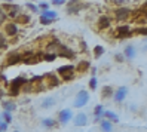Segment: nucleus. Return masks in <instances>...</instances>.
<instances>
[{
	"mask_svg": "<svg viewBox=\"0 0 147 132\" xmlns=\"http://www.w3.org/2000/svg\"><path fill=\"white\" fill-rule=\"evenodd\" d=\"M91 68V63L88 59H82V61H79V63L76 64V67H74V73H79V74H83V73H86L88 70Z\"/></svg>",
	"mask_w": 147,
	"mask_h": 132,
	"instance_id": "a211bd4d",
	"label": "nucleus"
},
{
	"mask_svg": "<svg viewBox=\"0 0 147 132\" xmlns=\"http://www.w3.org/2000/svg\"><path fill=\"white\" fill-rule=\"evenodd\" d=\"M73 123H74V126L77 128H83L88 125V114L86 113H79V114H76V117H73Z\"/></svg>",
	"mask_w": 147,
	"mask_h": 132,
	"instance_id": "f3484780",
	"label": "nucleus"
},
{
	"mask_svg": "<svg viewBox=\"0 0 147 132\" xmlns=\"http://www.w3.org/2000/svg\"><path fill=\"white\" fill-rule=\"evenodd\" d=\"M55 102H57V98H55V96H46V98L42 101L40 107H42L43 110H48V108H51V107H54Z\"/></svg>",
	"mask_w": 147,
	"mask_h": 132,
	"instance_id": "412c9836",
	"label": "nucleus"
},
{
	"mask_svg": "<svg viewBox=\"0 0 147 132\" xmlns=\"http://www.w3.org/2000/svg\"><path fill=\"white\" fill-rule=\"evenodd\" d=\"M3 34H5V37H15V36H18V25H16L13 21L11 22H6L3 25Z\"/></svg>",
	"mask_w": 147,
	"mask_h": 132,
	"instance_id": "ddd939ff",
	"label": "nucleus"
},
{
	"mask_svg": "<svg viewBox=\"0 0 147 132\" xmlns=\"http://www.w3.org/2000/svg\"><path fill=\"white\" fill-rule=\"evenodd\" d=\"M7 18V16H6V13L2 11V9H0V24H5V20Z\"/></svg>",
	"mask_w": 147,
	"mask_h": 132,
	"instance_id": "4c0bfd02",
	"label": "nucleus"
},
{
	"mask_svg": "<svg viewBox=\"0 0 147 132\" xmlns=\"http://www.w3.org/2000/svg\"><path fill=\"white\" fill-rule=\"evenodd\" d=\"M131 15H132V9H129V7H126V6H120V7L113 9V16H115V20L117 22L128 21L129 18H131Z\"/></svg>",
	"mask_w": 147,
	"mask_h": 132,
	"instance_id": "20e7f679",
	"label": "nucleus"
},
{
	"mask_svg": "<svg viewBox=\"0 0 147 132\" xmlns=\"http://www.w3.org/2000/svg\"><path fill=\"white\" fill-rule=\"evenodd\" d=\"M102 119L109 120L110 123H119V116H117V114H116L115 111H111V110H104Z\"/></svg>",
	"mask_w": 147,
	"mask_h": 132,
	"instance_id": "aec40b11",
	"label": "nucleus"
},
{
	"mask_svg": "<svg viewBox=\"0 0 147 132\" xmlns=\"http://www.w3.org/2000/svg\"><path fill=\"white\" fill-rule=\"evenodd\" d=\"M61 85V80L57 74H52V73H46L42 76V86L43 89H52V88H57Z\"/></svg>",
	"mask_w": 147,
	"mask_h": 132,
	"instance_id": "7ed1b4c3",
	"label": "nucleus"
},
{
	"mask_svg": "<svg viewBox=\"0 0 147 132\" xmlns=\"http://www.w3.org/2000/svg\"><path fill=\"white\" fill-rule=\"evenodd\" d=\"M3 95H5V91L2 89V88H0V100H2V98H3Z\"/></svg>",
	"mask_w": 147,
	"mask_h": 132,
	"instance_id": "58836bf2",
	"label": "nucleus"
},
{
	"mask_svg": "<svg viewBox=\"0 0 147 132\" xmlns=\"http://www.w3.org/2000/svg\"><path fill=\"white\" fill-rule=\"evenodd\" d=\"M122 55H123L125 59H134V58L137 57V48L132 46V45H128V46L123 49Z\"/></svg>",
	"mask_w": 147,
	"mask_h": 132,
	"instance_id": "6ab92c4d",
	"label": "nucleus"
},
{
	"mask_svg": "<svg viewBox=\"0 0 147 132\" xmlns=\"http://www.w3.org/2000/svg\"><path fill=\"white\" fill-rule=\"evenodd\" d=\"M49 5H52V6H64L65 2H63V0H54V2L49 3Z\"/></svg>",
	"mask_w": 147,
	"mask_h": 132,
	"instance_id": "e433bc0d",
	"label": "nucleus"
},
{
	"mask_svg": "<svg viewBox=\"0 0 147 132\" xmlns=\"http://www.w3.org/2000/svg\"><path fill=\"white\" fill-rule=\"evenodd\" d=\"M12 132H21V131H16V129H15V131H12Z\"/></svg>",
	"mask_w": 147,
	"mask_h": 132,
	"instance_id": "ea45409f",
	"label": "nucleus"
},
{
	"mask_svg": "<svg viewBox=\"0 0 147 132\" xmlns=\"http://www.w3.org/2000/svg\"><path fill=\"white\" fill-rule=\"evenodd\" d=\"M57 55H58V57H63V58H68V59H71V58H74L76 52H74L71 48H68V46L59 45V46H58V49H57Z\"/></svg>",
	"mask_w": 147,
	"mask_h": 132,
	"instance_id": "2eb2a0df",
	"label": "nucleus"
},
{
	"mask_svg": "<svg viewBox=\"0 0 147 132\" xmlns=\"http://www.w3.org/2000/svg\"><path fill=\"white\" fill-rule=\"evenodd\" d=\"M22 63V54H20V52H12V54H9L6 57L3 65L6 67H11V65H16V64H21Z\"/></svg>",
	"mask_w": 147,
	"mask_h": 132,
	"instance_id": "f8f14e48",
	"label": "nucleus"
},
{
	"mask_svg": "<svg viewBox=\"0 0 147 132\" xmlns=\"http://www.w3.org/2000/svg\"><path fill=\"white\" fill-rule=\"evenodd\" d=\"M16 110V104H13L12 101H3V111L12 113Z\"/></svg>",
	"mask_w": 147,
	"mask_h": 132,
	"instance_id": "cd10ccee",
	"label": "nucleus"
},
{
	"mask_svg": "<svg viewBox=\"0 0 147 132\" xmlns=\"http://www.w3.org/2000/svg\"><path fill=\"white\" fill-rule=\"evenodd\" d=\"M126 95H128V88L126 86H119L116 91H113V101L116 104H120V102H123L126 100Z\"/></svg>",
	"mask_w": 147,
	"mask_h": 132,
	"instance_id": "9b49d317",
	"label": "nucleus"
},
{
	"mask_svg": "<svg viewBox=\"0 0 147 132\" xmlns=\"http://www.w3.org/2000/svg\"><path fill=\"white\" fill-rule=\"evenodd\" d=\"M25 7L33 12V13H39V9H37V5H34V3H25Z\"/></svg>",
	"mask_w": 147,
	"mask_h": 132,
	"instance_id": "473e14b6",
	"label": "nucleus"
},
{
	"mask_svg": "<svg viewBox=\"0 0 147 132\" xmlns=\"http://www.w3.org/2000/svg\"><path fill=\"white\" fill-rule=\"evenodd\" d=\"M30 21H31V16H30L28 13H20V15L15 18L13 22H15L16 25H18V24H21V25H27Z\"/></svg>",
	"mask_w": 147,
	"mask_h": 132,
	"instance_id": "4be33fe9",
	"label": "nucleus"
},
{
	"mask_svg": "<svg viewBox=\"0 0 147 132\" xmlns=\"http://www.w3.org/2000/svg\"><path fill=\"white\" fill-rule=\"evenodd\" d=\"M113 123H110L106 119H101L100 120V131L101 132H113Z\"/></svg>",
	"mask_w": 147,
	"mask_h": 132,
	"instance_id": "393cba45",
	"label": "nucleus"
},
{
	"mask_svg": "<svg viewBox=\"0 0 147 132\" xmlns=\"http://www.w3.org/2000/svg\"><path fill=\"white\" fill-rule=\"evenodd\" d=\"M83 7H88V5H83V3H79V2H70V3H67V13H79Z\"/></svg>",
	"mask_w": 147,
	"mask_h": 132,
	"instance_id": "dca6fc26",
	"label": "nucleus"
},
{
	"mask_svg": "<svg viewBox=\"0 0 147 132\" xmlns=\"http://www.w3.org/2000/svg\"><path fill=\"white\" fill-rule=\"evenodd\" d=\"M6 46H7V40H6V37H5V34L0 31V51L6 49Z\"/></svg>",
	"mask_w": 147,
	"mask_h": 132,
	"instance_id": "2f4dec72",
	"label": "nucleus"
},
{
	"mask_svg": "<svg viewBox=\"0 0 147 132\" xmlns=\"http://www.w3.org/2000/svg\"><path fill=\"white\" fill-rule=\"evenodd\" d=\"M57 74L61 77L59 80H64V82H70L76 77V73H74V65L73 64H67V65H61L58 67L57 70Z\"/></svg>",
	"mask_w": 147,
	"mask_h": 132,
	"instance_id": "f257e3e1",
	"label": "nucleus"
},
{
	"mask_svg": "<svg viewBox=\"0 0 147 132\" xmlns=\"http://www.w3.org/2000/svg\"><path fill=\"white\" fill-rule=\"evenodd\" d=\"M25 83H27V79H25V77H21V76L15 77L13 80H11V83H9V92H7V94H9L11 96L20 95Z\"/></svg>",
	"mask_w": 147,
	"mask_h": 132,
	"instance_id": "f03ea898",
	"label": "nucleus"
},
{
	"mask_svg": "<svg viewBox=\"0 0 147 132\" xmlns=\"http://www.w3.org/2000/svg\"><path fill=\"white\" fill-rule=\"evenodd\" d=\"M102 55H104V48H102V46H95L94 48V57L95 58H100Z\"/></svg>",
	"mask_w": 147,
	"mask_h": 132,
	"instance_id": "c756f323",
	"label": "nucleus"
},
{
	"mask_svg": "<svg viewBox=\"0 0 147 132\" xmlns=\"http://www.w3.org/2000/svg\"><path fill=\"white\" fill-rule=\"evenodd\" d=\"M102 114H104V105L102 104H98L95 105L94 108V116H95V122H100L102 119Z\"/></svg>",
	"mask_w": 147,
	"mask_h": 132,
	"instance_id": "a878e982",
	"label": "nucleus"
},
{
	"mask_svg": "<svg viewBox=\"0 0 147 132\" xmlns=\"http://www.w3.org/2000/svg\"><path fill=\"white\" fill-rule=\"evenodd\" d=\"M57 58H58V55L54 54V52H45V54H42V61H46V63H54Z\"/></svg>",
	"mask_w": 147,
	"mask_h": 132,
	"instance_id": "bb28decb",
	"label": "nucleus"
},
{
	"mask_svg": "<svg viewBox=\"0 0 147 132\" xmlns=\"http://www.w3.org/2000/svg\"><path fill=\"white\" fill-rule=\"evenodd\" d=\"M113 37L115 39H128L132 37V28L128 24H120L113 30Z\"/></svg>",
	"mask_w": 147,
	"mask_h": 132,
	"instance_id": "39448f33",
	"label": "nucleus"
},
{
	"mask_svg": "<svg viewBox=\"0 0 147 132\" xmlns=\"http://www.w3.org/2000/svg\"><path fill=\"white\" fill-rule=\"evenodd\" d=\"M0 120L2 122H5V123H12V120H13V117H12V113H7V111H3L2 113V117H0Z\"/></svg>",
	"mask_w": 147,
	"mask_h": 132,
	"instance_id": "c85d7f7f",
	"label": "nucleus"
},
{
	"mask_svg": "<svg viewBox=\"0 0 147 132\" xmlns=\"http://www.w3.org/2000/svg\"><path fill=\"white\" fill-rule=\"evenodd\" d=\"M113 88H111L110 85H106V86H102L101 88V98L102 100H109V98H111L113 96Z\"/></svg>",
	"mask_w": 147,
	"mask_h": 132,
	"instance_id": "b1692460",
	"label": "nucleus"
},
{
	"mask_svg": "<svg viewBox=\"0 0 147 132\" xmlns=\"http://www.w3.org/2000/svg\"><path fill=\"white\" fill-rule=\"evenodd\" d=\"M0 9L6 13V16H9V18H16V16L21 13L20 12V6L18 5H12V3H3Z\"/></svg>",
	"mask_w": 147,
	"mask_h": 132,
	"instance_id": "1a4fd4ad",
	"label": "nucleus"
},
{
	"mask_svg": "<svg viewBox=\"0 0 147 132\" xmlns=\"http://www.w3.org/2000/svg\"><path fill=\"white\" fill-rule=\"evenodd\" d=\"M7 126H9L7 123H5V122L0 120V132H6V131H7Z\"/></svg>",
	"mask_w": 147,
	"mask_h": 132,
	"instance_id": "c9c22d12",
	"label": "nucleus"
},
{
	"mask_svg": "<svg viewBox=\"0 0 147 132\" xmlns=\"http://www.w3.org/2000/svg\"><path fill=\"white\" fill-rule=\"evenodd\" d=\"M89 92L86 91V89H80L79 92L76 94V100H74V107L76 108H82L85 107L86 104L89 102Z\"/></svg>",
	"mask_w": 147,
	"mask_h": 132,
	"instance_id": "423d86ee",
	"label": "nucleus"
},
{
	"mask_svg": "<svg viewBox=\"0 0 147 132\" xmlns=\"http://www.w3.org/2000/svg\"><path fill=\"white\" fill-rule=\"evenodd\" d=\"M40 125H42L43 128H46V129H52V128L57 126V120L52 119V117H43V119L40 120Z\"/></svg>",
	"mask_w": 147,
	"mask_h": 132,
	"instance_id": "5701e85b",
	"label": "nucleus"
},
{
	"mask_svg": "<svg viewBox=\"0 0 147 132\" xmlns=\"http://www.w3.org/2000/svg\"><path fill=\"white\" fill-rule=\"evenodd\" d=\"M39 61H42V54H36L33 51H28L25 54H22V64L33 65V64H37Z\"/></svg>",
	"mask_w": 147,
	"mask_h": 132,
	"instance_id": "6e6552de",
	"label": "nucleus"
},
{
	"mask_svg": "<svg viewBox=\"0 0 147 132\" xmlns=\"http://www.w3.org/2000/svg\"><path fill=\"white\" fill-rule=\"evenodd\" d=\"M73 111L70 108H63V110H59L58 113V122L61 123V125H67L70 120H73Z\"/></svg>",
	"mask_w": 147,
	"mask_h": 132,
	"instance_id": "4468645a",
	"label": "nucleus"
},
{
	"mask_svg": "<svg viewBox=\"0 0 147 132\" xmlns=\"http://www.w3.org/2000/svg\"><path fill=\"white\" fill-rule=\"evenodd\" d=\"M98 88V79L97 77H91L89 79V89L91 91H97Z\"/></svg>",
	"mask_w": 147,
	"mask_h": 132,
	"instance_id": "7c9ffc66",
	"label": "nucleus"
},
{
	"mask_svg": "<svg viewBox=\"0 0 147 132\" xmlns=\"http://www.w3.org/2000/svg\"><path fill=\"white\" fill-rule=\"evenodd\" d=\"M40 13V18H39V22L42 25H49V24H52V21H55L58 18V13L55 11H43V12H39Z\"/></svg>",
	"mask_w": 147,
	"mask_h": 132,
	"instance_id": "0eeeda50",
	"label": "nucleus"
},
{
	"mask_svg": "<svg viewBox=\"0 0 147 132\" xmlns=\"http://www.w3.org/2000/svg\"><path fill=\"white\" fill-rule=\"evenodd\" d=\"M111 27V16L110 15H100L98 20H97V28L100 31H104V30H109Z\"/></svg>",
	"mask_w": 147,
	"mask_h": 132,
	"instance_id": "9d476101",
	"label": "nucleus"
},
{
	"mask_svg": "<svg viewBox=\"0 0 147 132\" xmlns=\"http://www.w3.org/2000/svg\"><path fill=\"white\" fill-rule=\"evenodd\" d=\"M115 59H116V63H123V61H125L122 54H115Z\"/></svg>",
	"mask_w": 147,
	"mask_h": 132,
	"instance_id": "f704fd0d",
	"label": "nucleus"
},
{
	"mask_svg": "<svg viewBox=\"0 0 147 132\" xmlns=\"http://www.w3.org/2000/svg\"><path fill=\"white\" fill-rule=\"evenodd\" d=\"M49 6H51V5H49L48 2H40V3L37 5V9H39L40 12H43V11H48Z\"/></svg>",
	"mask_w": 147,
	"mask_h": 132,
	"instance_id": "72a5a7b5",
	"label": "nucleus"
}]
</instances>
